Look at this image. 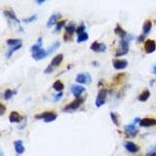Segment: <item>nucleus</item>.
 <instances>
[{"instance_id":"obj_6","label":"nucleus","mask_w":156,"mask_h":156,"mask_svg":"<svg viewBox=\"0 0 156 156\" xmlns=\"http://www.w3.org/2000/svg\"><path fill=\"white\" fill-rule=\"evenodd\" d=\"M138 121L140 122V120L138 119V118H136L135 121H134V123L129 124V125H126L125 127H124V130H125L126 134H127V135H129L130 137H136L137 134H138L139 131H138V129H137L136 125H135L136 122H138Z\"/></svg>"},{"instance_id":"obj_26","label":"nucleus","mask_w":156,"mask_h":156,"mask_svg":"<svg viewBox=\"0 0 156 156\" xmlns=\"http://www.w3.org/2000/svg\"><path fill=\"white\" fill-rule=\"evenodd\" d=\"M89 38V35H88V33L85 31L83 33H81V34L78 35L77 37V42L78 43H81V42H84V41H86V40H88Z\"/></svg>"},{"instance_id":"obj_32","label":"nucleus","mask_w":156,"mask_h":156,"mask_svg":"<svg viewBox=\"0 0 156 156\" xmlns=\"http://www.w3.org/2000/svg\"><path fill=\"white\" fill-rule=\"evenodd\" d=\"M36 19H37V15L35 14V15H32V16H30V17L25 18L23 21L25 22V23H30V22H33V21H35Z\"/></svg>"},{"instance_id":"obj_31","label":"nucleus","mask_w":156,"mask_h":156,"mask_svg":"<svg viewBox=\"0 0 156 156\" xmlns=\"http://www.w3.org/2000/svg\"><path fill=\"white\" fill-rule=\"evenodd\" d=\"M110 116H111V120L113 121V123L116 125V126H119V120H118L117 114H115L114 112H111L110 113Z\"/></svg>"},{"instance_id":"obj_12","label":"nucleus","mask_w":156,"mask_h":156,"mask_svg":"<svg viewBox=\"0 0 156 156\" xmlns=\"http://www.w3.org/2000/svg\"><path fill=\"white\" fill-rule=\"evenodd\" d=\"M140 126L142 127H152V126L156 125V119L154 118H143L139 122Z\"/></svg>"},{"instance_id":"obj_13","label":"nucleus","mask_w":156,"mask_h":156,"mask_svg":"<svg viewBox=\"0 0 156 156\" xmlns=\"http://www.w3.org/2000/svg\"><path fill=\"white\" fill-rule=\"evenodd\" d=\"M112 65L115 69L120 70V69H124L125 68H127L128 62L126 60H113Z\"/></svg>"},{"instance_id":"obj_22","label":"nucleus","mask_w":156,"mask_h":156,"mask_svg":"<svg viewBox=\"0 0 156 156\" xmlns=\"http://www.w3.org/2000/svg\"><path fill=\"white\" fill-rule=\"evenodd\" d=\"M150 97V92L149 90H144L142 94H140L139 97H138V100L140 102H146L148 100V98Z\"/></svg>"},{"instance_id":"obj_38","label":"nucleus","mask_w":156,"mask_h":156,"mask_svg":"<svg viewBox=\"0 0 156 156\" xmlns=\"http://www.w3.org/2000/svg\"><path fill=\"white\" fill-rule=\"evenodd\" d=\"M147 156H156V151H153V152H150L149 154H148Z\"/></svg>"},{"instance_id":"obj_10","label":"nucleus","mask_w":156,"mask_h":156,"mask_svg":"<svg viewBox=\"0 0 156 156\" xmlns=\"http://www.w3.org/2000/svg\"><path fill=\"white\" fill-rule=\"evenodd\" d=\"M90 49L92 51H95V52H105L106 46H105V43H100L98 41H95L91 44Z\"/></svg>"},{"instance_id":"obj_39","label":"nucleus","mask_w":156,"mask_h":156,"mask_svg":"<svg viewBox=\"0 0 156 156\" xmlns=\"http://www.w3.org/2000/svg\"><path fill=\"white\" fill-rule=\"evenodd\" d=\"M152 72H153L154 74H156V65H154V66H153V71H152Z\"/></svg>"},{"instance_id":"obj_11","label":"nucleus","mask_w":156,"mask_h":156,"mask_svg":"<svg viewBox=\"0 0 156 156\" xmlns=\"http://www.w3.org/2000/svg\"><path fill=\"white\" fill-rule=\"evenodd\" d=\"M70 91L72 92L74 97H75L76 99H78L80 98V95L85 91V88L83 86H81V85H72V86L70 87Z\"/></svg>"},{"instance_id":"obj_27","label":"nucleus","mask_w":156,"mask_h":156,"mask_svg":"<svg viewBox=\"0 0 156 156\" xmlns=\"http://www.w3.org/2000/svg\"><path fill=\"white\" fill-rule=\"evenodd\" d=\"M53 88L55 89L56 91H58V92H61L62 89H64V84H62L60 80H57L56 82L53 84Z\"/></svg>"},{"instance_id":"obj_30","label":"nucleus","mask_w":156,"mask_h":156,"mask_svg":"<svg viewBox=\"0 0 156 156\" xmlns=\"http://www.w3.org/2000/svg\"><path fill=\"white\" fill-rule=\"evenodd\" d=\"M66 23V21L64 20V21H60V22H58L57 25H56V31H60L61 29L62 28V27L65 25Z\"/></svg>"},{"instance_id":"obj_14","label":"nucleus","mask_w":156,"mask_h":156,"mask_svg":"<svg viewBox=\"0 0 156 156\" xmlns=\"http://www.w3.org/2000/svg\"><path fill=\"white\" fill-rule=\"evenodd\" d=\"M124 146L126 149L129 152H131V153H136V152H138L140 150L139 146H137V144L133 142H126L124 143Z\"/></svg>"},{"instance_id":"obj_19","label":"nucleus","mask_w":156,"mask_h":156,"mask_svg":"<svg viewBox=\"0 0 156 156\" xmlns=\"http://www.w3.org/2000/svg\"><path fill=\"white\" fill-rule=\"evenodd\" d=\"M61 17V14L60 13H55L53 14L52 16L50 17V19L48 20L47 22V27H52V25H54L55 24L57 25L58 23V19Z\"/></svg>"},{"instance_id":"obj_16","label":"nucleus","mask_w":156,"mask_h":156,"mask_svg":"<svg viewBox=\"0 0 156 156\" xmlns=\"http://www.w3.org/2000/svg\"><path fill=\"white\" fill-rule=\"evenodd\" d=\"M3 14L5 15V17H6V18L10 19V20H13L14 22H16V23H18L19 25H21L20 21H19V19L16 17V15H15V13H14V11H13V10H11V9L4 10V11H3Z\"/></svg>"},{"instance_id":"obj_20","label":"nucleus","mask_w":156,"mask_h":156,"mask_svg":"<svg viewBox=\"0 0 156 156\" xmlns=\"http://www.w3.org/2000/svg\"><path fill=\"white\" fill-rule=\"evenodd\" d=\"M151 27H152V23L151 21L149 20H146V22L143 23V34L144 36H146L149 31L151 30Z\"/></svg>"},{"instance_id":"obj_23","label":"nucleus","mask_w":156,"mask_h":156,"mask_svg":"<svg viewBox=\"0 0 156 156\" xmlns=\"http://www.w3.org/2000/svg\"><path fill=\"white\" fill-rule=\"evenodd\" d=\"M41 46H42V37H39L38 39H37V41L35 44H33L31 46V52L32 53H34V52L38 51L39 49H41Z\"/></svg>"},{"instance_id":"obj_40","label":"nucleus","mask_w":156,"mask_h":156,"mask_svg":"<svg viewBox=\"0 0 156 156\" xmlns=\"http://www.w3.org/2000/svg\"><path fill=\"white\" fill-rule=\"evenodd\" d=\"M155 148H156V147H155Z\"/></svg>"},{"instance_id":"obj_25","label":"nucleus","mask_w":156,"mask_h":156,"mask_svg":"<svg viewBox=\"0 0 156 156\" xmlns=\"http://www.w3.org/2000/svg\"><path fill=\"white\" fill-rule=\"evenodd\" d=\"M6 43L8 44L10 47L12 46H16L18 44H21L22 43V40L21 39H14V38H10V39H7Z\"/></svg>"},{"instance_id":"obj_28","label":"nucleus","mask_w":156,"mask_h":156,"mask_svg":"<svg viewBox=\"0 0 156 156\" xmlns=\"http://www.w3.org/2000/svg\"><path fill=\"white\" fill-rule=\"evenodd\" d=\"M15 94H16V91H12V90H10V89H7V90L4 92L3 97H4L5 100H10Z\"/></svg>"},{"instance_id":"obj_21","label":"nucleus","mask_w":156,"mask_h":156,"mask_svg":"<svg viewBox=\"0 0 156 156\" xmlns=\"http://www.w3.org/2000/svg\"><path fill=\"white\" fill-rule=\"evenodd\" d=\"M114 32H115V34H117L121 39H124L125 37L127 36V32H126L124 29L120 27V25H118V24L116 25V27H115V29H114Z\"/></svg>"},{"instance_id":"obj_9","label":"nucleus","mask_w":156,"mask_h":156,"mask_svg":"<svg viewBox=\"0 0 156 156\" xmlns=\"http://www.w3.org/2000/svg\"><path fill=\"white\" fill-rule=\"evenodd\" d=\"M48 55H49V52L44 50L43 48H41V49H39L38 51L32 53V58L36 61H39V60H42L44 58H46Z\"/></svg>"},{"instance_id":"obj_36","label":"nucleus","mask_w":156,"mask_h":156,"mask_svg":"<svg viewBox=\"0 0 156 156\" xmlns=\"http://www.w3.org/2000/svg\"><path fill=\"white\" fill-rule=\"evenodd\" d=\"M53 69H54V68H52L51 65H49V66H47V68H46L45 71H44V72H45V73H50V72L53 71Z\"/></svg>"},{"instance_id":"obj_7","label":"nucleus","mask_w":156,"mask_h":156,"mask_svg":"<svg viewBox=\"0 0 156 156\" xmlns=\"http://www.w3.org/2000/svg\"><path fill=\"white\" fill-rule=\"evenodd\" d=\"M74 31H76V27H75V24H74L73 22H71V23H69L65 27V33L64 35V38L65 41H68V40L71 38Z\"/></svg>"},{"instance_id":"obj_5","label":"nucleus","mask_w":156,"mask_h":156,"mask_svg":"<svg viewBox=\"0 0 156 156\" xmlns=\"http://www.w3.org/2000/svg\"><path fill=\"white\" fill-rule=\"evenodd\" d=\"M76 82L77 83H80V84H90L91 81H92V77L91 75L89 74L88 72H82V73H79L76 75L75 78Z\"/></svg>"},{"instance_id":"obj_33","label":"nucleus","mask_w":156,"mask_h":156,"mask_svg":"<svg viewBox=\"0 0 156 156\" xmlns=\"http://www.w3.org/2000/svg\"><path fill=\"white\" fill-rule=\"evenodd\" d=\"M76 33H77V35H79V34H81V33H83V32H85V25H84V24L82 23L81 24L79 27H78L77 28H76V31H75Z\"/></svg>"},{"instance_id":"obj_34","label":"nucleus","mask_w":156,"mask_h":156,"mask_svg":"<svg viewBox=\"0 0 156 156\" xmlns=\"http://www.w3.org/2000/svg\"><path fill=\"white\" fill-rule=\"evenodd\" d=\"M62 95H64V93H62V92H60V93H59V94H57V95L55 96L54 100H55V101H59V100H60V99L62 98Z\"/></svg>"},{"instance_id":"obj_29","label":"nucleus","mask_w":156,"mask_h":156,"mask_svg":"<svg viewBox=\"0 0 156 156\" xmlns=\"http://www.w3.org/2000/svg\"><path fill=\"white\" fill-rule=\"evenodd\" d=\"M59 47H60V42H59V41L54 42V43L51 45V47L49 48V50H48V52H49V54H50V53H53V52H54L55 50H57Z\"/></svg>"},{"instance_id":"obj_1","label":"nucleus","mask_w":156,"mask_h":156,"mask_svg":"<svg viewBox=\"0 0 156 156\" xmlns=\"http://www.w3.org/2000/svg\"><path fill=\"white\" fill-rule=\"evenodd\" d=\"M84 102V98H78V99H75L73 102H71L70 103H68V105H66L64 109H62V111L64 112H71V111H74L76 110L78 107H79Z\"/></svg>"},{"instance_id":"obj_8","label":"nucleus","mask_w":156,"mask_h":156,"mask_svg":"<svg viewBox=\"0 0 156 156\" xmlns=\"http://www.w3.org/2000/svg\"><path fill=\"white\" fill-rule=\"evenodd\" d=\"M156 50V42L154 40L147 39L146 42H144V51L147 54H151Z\"/></svg>"},{"instance_id":"obj_4","label":"nucleus","mask_w":156,"mask_h":156,"mask_svg":"<svg viewBox=\"0 0 156 156\" xmlns=\"http://www.w3.org/2000/svg\"><path fill=\"white\" fill-rule=\"evenodd\" d=\"M107 93H108V91H107L106 89H101V90H100L98 96H97V99H96V105L98 107L102 106L105 103Z\"/></svg>"},{"instance_id":"obj_18","label":"nucleus","mask_w":156,"mask_h":156,"mask_svg":"<svg viewBox=\"0 0 156 156\" xmlns=\"http://www.w3.org/2000/svg\"><path fill=\"white\" fill-rule=\"evenodd\" d=\"M22 118L23 117H22L20 113L17 112V111H12L9 115V120L10 122H12V123H19V122L22 120Z\"/></svg>"},{"instance_id":"obj_3","label":"nucleus","mask_w":156,"mask_h":156,"mask_svg":"<svg viewBox=\"0 0 156 156\" xmlns=\"http://www.w3.org/2000/svg\"><path fill=\"white\" fill-rule=\"evenodd\" d=\"M129 51V40L128 39H121L119 42V49L116 51L115 56L116 57H120V56H124L128 53Z\"/></svg>"},{"instance_id":"obj_24","label":"nucleus","mask_w":156,"mask_h":156,"mask_svg":"<svg viewBox=\"0 0 156 156\" xmlns=\"http://www.w3.org/2000/svg\"><path fill=\"white\" fill-rule=\"evenodd\" d=\"M21 47H22V43H21V44H18V45H16V46H12V47H10L9 51L6 53V58H10V57H11V55H12L15 51H17V50H19V49H21Z\"/></svg>"},{"instance_id":"obj_15","label":"nucleus","mask_w":156,"mask_h":156,"mask_svg":"<svg viewBox=\"0 0 156 156\" xmlns=\"http://www.w3.org/2000/svg\"><path fill=\"white\" fill-rule=\"evenodd\" d=\"M14 147H15V150H16V152L19 155L23 154L25 152V146H24V143L21 140H15L14 142Z\"/></svg>"},{"instance_id":"obj_35","label":"nucleus","mask_w":156,"mask_h":156,"mask_svg":"<svg viewBox=\"0 0 156 156\" xmlns=\"http://www.w3.org/2000/svg\"><path fill=\"white\" fill-rule=\"evenodd\" d=\"M0 107H1V112H0V115H2L4 114V112H5V109H6V107H5V105H3V103H0Z\"/></svg>"},{"instance_id":"obj_37","label":"nucleus","mask_w":156,"mask_h":156,"mask_svg":"<svg viewBox=\"0 0 156 156\" xmlns=\"http://www.w3.org/2000/svg\"><path fill=\"white\" fill-rule=\"evenodd\" d=\"M144 38H146V36H144L143 34H142V35H140V36H139L138 40H139L140 42H142V41H143V40H144Z\"/></svg>"},{"instance_id":"obj_2","label":"nucleus","mask_w":156,"mask_h":156,"mask_svg":"<svg viewBox=\"0 0 156 156\" xmlns=\"http://www.w3.org/2000/svg\"><path fill=\"white\" fill-rule=\"evenodd\" d=\"M36 119H43L44 122H52L57 119V113L53 112V111H45V112H42L40 114H36L35 115Z\"/></svg>"},{"instance_id":"obj_17","label":"nucleus","mask_w":156,"mask_h":156,"mask_svg":"<svg viewBox=\"0 0 156 156\" xmlns=\"http://www.w3.org/2000/svg\"><path fill=\"white\" fill-rule=\"evenodd\" d=\"M64 60V55L62 54H59L57 56H55V58H53V60H52L50 65L52 68H57L61 65V62Z\"/></svg>"}]
</instances>
